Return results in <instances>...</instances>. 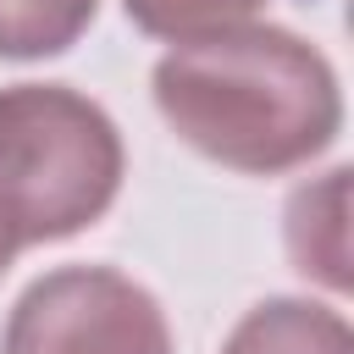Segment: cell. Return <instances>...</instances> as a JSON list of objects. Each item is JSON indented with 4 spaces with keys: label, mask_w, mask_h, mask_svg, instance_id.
Masks as SVG:
<instances>
[{
    "label": "cell",
    "mask_w": 354,
    "mask_h": 354,
    "mask_svg": "<svg viewBox=\"0 0 354 354\" xmlns=\"http://www.w3.org/2000/svg\"><path fill=\"white\" fill-rule=\"evenodd\" d=\"M155 105L188 149L249 177L315 160L343 127L332 61L266 22L171 44L155 61Z\"/></svg>",
    "instance_id": "obj_1"
},
{
    "label": "cell",
    "mask_w": 354,
    "mask_h": 354,
    "mask_svg": "<svg viewBox=\"0 0 354 354\" xmlns=\"http://www.w3.org/2000/svg\"><path fill=\"white\" fill-rule=\"evenodd\" d=\"M122 188L116 122L66 83L0 88V221L17 243L94 227Z\"/></svg>",
    "instance_id": "obj_2"
},
{
    "label": "cell",
    "mask_w": 354,
    "mask_h": 354,
    "mask_svg": "<svg viewBox=\"0 0 354 354\" xmlns=\"http://www.w3.org/2000/svg\"><path fill=\"white\" fill-rule=\"evenodd\" d=\"M0 354H171V326L144 282L111 266H61L11 304Z\"/></svg>",
    "instance_id": "obj_3"
},
{
    "label": "cell",
    "mask_w": 354,
    "mask_h": 354,
    "mask_svg": "<svg viewBox=\"0 0 354 354\" xmlns=\"http://www.w3.org/2000/svg\"><path fill=\"white\" fill-rule=\"evenodd\" d=\"M288 254L321 288H348V166H332L288 199Z\"/></svg>",
    "instance_id": "obj_4"
},
{
    "label": "cell",
    "mask_w": 354,
    "mask_h": 354,
    "mask_svg": "<svg viewBox=\"0 0 354 354\" xmlns=\"http://www.w3.org/2000/svg\"><path fill=\"white\" fill-rule=\"evenodd\" d=\"M221 354H354V332L326 304L266 299L232 326Z\"/></svg>",
    "instance_id": "obj_5"
},
{
    "label": "cell",
    "mask_w": 354,
    "mask_h": 354,
    "mask_svg": "<svg viewBox=\"0 0 354 354\" xmlns=\"http://www.w3.org/2000/svg\"><path fill=\"white\" fill-rule=\"evenodd\" d=\"M100 0H0V55L6 61H44L72 50Z\"/></svg>",
    "instance_id": "obj_6"
},
{
    "label": "cell",
    "mask_w": 354,
    "mask_h": 354,
    "mask_svg": "<svg viewBox=\"0 0 354 354\" xmlns=\"http://www.w3.org/2000/svg\"><path fill=\"white\" fill-rule=\"evenodd\" d=\"M133 28H144L149 39H171V44H188V39H205V33H227V28H243L266 0H122Z\"/></svg>",
    "instance_id": "obj_7"
},
{
    "label": "cell",
    "mask_w": 354,
    "mask_h": 354,
    "mask_svg": "<svg viewBox=\"0 0 354 354\" xmlns=\"http://www.w3.org/2000/svg\"><path fill=\"white\" fill-rule=\"evenodd\" d=\"M17 249H22V243H17V232H11L6 221H0V277L11 271V260H17Z\"/></svg>",
    "instance_id": "obj_8"
}]
</instances>
